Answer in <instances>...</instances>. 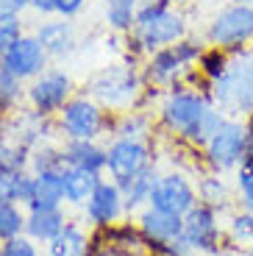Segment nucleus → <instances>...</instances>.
I'll list each match as a JSON object with an SVG mask.
<instances>
[{
    "mask_svg": "<svg viewBox=\"0 0 253 256\" xmlns=\"http://www.w3.org/2000/svg\"><path fill=\"white\" fill-rule=\"evenodd\" d=\"M153 114H156L158 131H164L176 142H186L195 148L206 145V140L226 120V114L212 103V98L192 84L162 92Z\"/></svg>",
    "mask_w": 253,
    "mask_h": 256,
    "instance_id": "f257e3e1",
    "label": "nucleus"
},
{
    "mask_svg": "<svg viewBox=\"0 0 253 256\" xmlns=\"http://www.w3.org/2000/svg\"><path fill=\"white\" fill-rule=\"evenodd\" d=\"M84 92L92 95L108 112H131L145 106L148 81L142 72V64L126 58V62L106 64L98 72H92Z\"/></svg>",
    "mask_w": 253,
    "mask_h": 256,
    "instance_id": "f03ea898",
    "label": "nucleus"
},
{
    "mask_svg": "<svg viewBox=\"0 0 253 256\" xmlns=\"http://www.w3.org/2000/svg\"><path fill=\"white\" fill-rule=\"evenodd\" d=\"M203 50H206V39L198 36H184L181 42L167 48H158L142 62V72L150 90L167 92L172 86H184L192 84L198 76V62H200Z\"/></svg>",
    "mask_w": 253,
    "mask_h": 256,
    "instance_id": "7ed1b4c3",
    "label": "nucleus"
},
{
    "mask_svg": "<svg viewBox=\"0 0 253 256\" xmlns=\"http://www.w3.org/2000/svg\"><path fill=\"white\" fill-rule=\"evenodd\" d=\"M206 95L226 117L245 120L253 114V45L228 56L226 72L206 86Z\"/></svg>",
    "mask_w": 253,
    "mask_h": 256,
    "instance_id": "20e7f679",
    "label": "nucleus"
},
{
    "mask_svg": "<svg viewBox=\"0 0 253 256\" xmlns=\"http://www.w3.org/2000/svg\"><path fill=\"white\" fill-rule=\"evenodd\" d=\"M181 3L184 0H142L140 3L131 34L142 42L148 56L158 48L176 45L184 36H190V17L181 8Z\"/></svg>",
    "mask_w": 253,
    "mask_h": 256,
    "instance_id": "39448f33",
    "label": "nucleus"
},
{
    "mask_svg": "<svg viewBox=\"0 0 253 256\" xmlns=\"http://www.w3.org/2000/svg\"><path fill=\"white\" fill-rule=\"evenodd\" d=\"M112 112L86 92H76L56 114V128L62 140H108Z\"/></svg>",
    "mask_w": 253,
    "mask_h": 256,
    "instance_id": "423d86ee",
    "label": "nucleus"
},
{
    "mask_svg": "<svg viewBox=\"0 0 253 256\" xmlns=\"http://www.w3.org/2000/svg\"><path fill=\"white\" fill-rule=\"evenodd\" d=\"M203 39H206V45L222 48L228 53L250 48L253 45V3L228 0L226 6L217 8L212 14V20L206 22Z\"/></svg>",
    "mask_w": 253,
    "mask_h": 256,
    "instance_id": "0eeeda50",
    "label": "nucleus"
},
{
    "mask_svg": "<svg viewBox=\"0 0 253 256\" xmlns=\"http://www.w3.org/2000/svg\"><path fill=\"white\" fill-rule=\"evenodd\" d=\"M203 167L214 170V173H234L245 159V120L240 117H226L217 126V131L206 140L200 148Z\"/></svg>",
    "mask_w": 253,
    "mask_h": 256,
    "instance_id": "6e6552de",
    "label": "nucleus"
},
{
    "mask_svg": "<svg viewBox=\"0 0 253 256\" xmlns=\"http://www.w3.org/2000/svg\"><path fill=\"white\" fill-rule=\"evenodd\" d=\"M184 240L195 256H209L228 248L226 242V212L198 200L184 214Z\"/></svg>",
    "mask_w": 253,
    "mask_h": 256,
    "instance_id": "1a4fd4ad",
    "label": "nucleus"
},
{
    "mask_svg": "<svg viewBox=\"0 0 253 256\" xmlns=\"http://www.w3.org/2000/svg\"><path fill=\"white\" fill-rule=\"evenodd\" d=\"M153 164H156L153 140H128V136L106 140V176L117 184H126L128 178L145 173Z\"/></svg>",
    "mask_w": 253,
    "mask_h": 256,
    "instance_id": "9d476101",
    "label": "nucleus"
},
{
    "mask_svg": "<svg viewBox=\"0 0 253 256\" xmlns=\"http://www.w3.org/2000/svg\"><path fill=\"white\" fill-rule=\"evenodd\" d=\"M76 95V84L64 67H48L42 76L26 84V106L44 117H56L64 103Z\"/></svg>",
    "mask_w": 253,
    "mask_h": 256,
    "instance_id": "9b49d317",
    "label": "nucleus"
},
{
    "mask_svg": "<svg viewBox=\"0 0 253 256\" xmlns=\"http://www.w3.org/2000/svg\"><path fill=\"white\" fill-rule=\"evenodd\" d=\"M198 204V186L186 170H162L156 186H153L150 204L153 209L167 212V214H178L184 218L192 206Z\"/></svg>",
    "mask_w": 253,
    "mask_h": 256,
    "instance_id": "f8f14e48",
    "label": "nucleus"
},
{
    "mask_svg": "<svg viewBox=\"0 0 253 256\" xmlns=\"http://www.w3.org/2000/svg\"><path fill=\"white\" fill-rule=\"evenodd\" d=\"M0 131H6L8 136L26 145L28 150L44 145V142H56L62 140L58 136V128H56V117H44L39 112L28 109V106H20L17 112L6 114L0 120Z\"/></svg>",
    "mask_w": 253,
    "mask_h": 256,
    "instance_id": "ddd939ff",
    "label": "nucleus"
},
{
    "mask_svg": "<svg viewBox=\"0 0 253 256\" xmlns=\"http://www.w3.org/2000/svg\"><path fill=\"white\" fill-rule=\"evenodd\" d=\"M50 67V56L42 48V42L36 39V34H22V36L0 56V70L12 72L20 81H34L36 76H42Z\"/></svg>",
    "mask_w": 253,
    "mask_h": 256,
    "instance_id": "4468645a",
    "label": "nucleus"
},
{
    "mask_svg": "<svg viewBox=\"0 0 253 256\" xmlns=\"http://www.w3.org/2000/svg\"><path fill=\"white\" fill-rule=\"evenodd\" d=\"M81 212H84V223L92 231L108 228L114 223H122L128 218V212H126V200H122L120 184L112 181L108 176H103L98 190L92 192V198L86 200V206Z\"/></svg>",
    "mask_w": 253,
    "mask_h": 256,
    "instance_id": "2eb2a0df",
    "label": "nucleus"
},
{
    "mask_svg": "<svg viewBox=\"0 0 253 256\" xmlns=\"http://www.w3.org/2000/svg\"><path fill=\"white\" fill-rule=\"evenodd\" d=\"M36 39L42 42V48L48 50L50 62H62V58H70L78 48V31L72 26V20L64 17H42L34 28Z\"/></svg>",
    "mask_w": 253,
    "mask_h": 256,
    "instance_id": "dca6fc26",
    "label": "nucleus"
},
{
    "mask_svg": "<svg viewBox=\"0 0 253 256\" xmlns=\"http://www.w3.org/2000/svg\"><path fill=\"white\" fill-rule=\"evenodd\" d=\"M134 220H136L148 245L176 242L184 237V218H178V214H167V212H158L153 206H145L142 212H136Z\"/></svg>",
    "mask_w": 253,
    "mask_h": 256,
    "instance_id": "f3484780",
    "label": "nucleus"
},
{
    "mask_svg": "<svg viewBox=\"0 0 253 256\" xmlns=\"http://www.w3.org/2000/svg\"><path fill=\"white\" fill-rule=\"evenodd\" d=\"M67 167H81L89 173L106 176V142L100 140H62Z\"/></svg>",
    "mask_w": 253,
    "mask_h": 256,
    "instance_id": "a211bd4d",
    "label": "nucleus"
},
{
    "mask_svg": "<svg viewBox=\"0 0 253 256\" xmlns=\"http://www.w3.org/2000/svg\"><path fill=\"white\" fill-rule=\"evenodd\" d=\"M195 186H198V200H200V204H209L220 212H228V209L236 206V190L222 173L200 170Z\"/></svg>",
    "mask_w": 253,
    "mask_h": 256,
    "instance_id": "6ab92c4d",
    "label": "nucleus"
},
{
    "mask_svg": "<svg viewBox=\"0 0 253 256\" xmlns=\"http://www.w3.org/2000/svg\"><path fill=\"white\" fill-rule=\"evenodd\" d=\"M156 128V114L145 109H131V112H112L108 122V140L114 136H128V140H153Z\"/></svg>",
    "mask_w": 253,
    "mask_h": 256,
    "instance_id": "aec40b11",
    "label": "nucleus"
},
{
    "mask_svg": "<svg viewBox=\"0 0 253 256\" xmlns=\"http://www.w3.org/2000/svg\"><path fill=\"white\" fill-rule=\"evenodd\" d=\"M70 223L64 206L58 209H28L26 214V234L39 245H48L64 226Z\"/></svg>",
    "mask_w": 253,
    "mask_h": 256,
    "instance_id": "412c9836",
    "label": "nucleus"
},
{
    "mask_svg": "<svg viewBox=\"0 0 253 256\" xmlns=\"http://www.w3.org/2000/svg\"><path fill=\"white\" fill-rule=\"evenodd\" d=\"M89 240H92V228L70 220L50 242L44 245V256H86Z\"/></svg>",
    "mask_w": 253,
    "mask_h": 256,
    "instance_id": "4be33fe9",
    "label": "nucleus"
},
{
    "mask_svg": "<svg viewBox=\"0 0 253 256\" xmlns=\"http://www.w3.org/2000/svg\"><path fill=\"white\" fill-rule=\"evenodd\" d=\"M62 178H64V204L72 206V209H84L86 200L92 198V192L98 190L103 176L81 170V167H64Z\"/></svg>",
    "mask_w": 253,
    "mask_h": 256,
    "instance_id": "5701e85b",
    "label": "nucleus"
},
{
    "mask_svg": "<svg viewBox=\"0 0 253 256\" xmlns=\"http://www.w3.org/2000/svg\"><path fill=\"white\" fill-rule=\"evenodd\" d=\"M158 176H162V170H158V164H153V167H148L145 173L134 176V178L126 181V184H120L128 218L136 214V212H142L148 204H150V195H153V186H156Z\"/></svg>",
    "mask_w": 253,
    "mask_h": 256,
    "instance_id": "b1692460",
    "label": "nucleus"
},
{
    "mask_svg": "<svg viewBox=\"0 0 253 256\" xmlns=\"http://www.w3.org/2000/svg\"><path fill=\"white\" fill-rule=\"evenodd\" d=\"M36 176V192H34V200L28 209H58L64 204V178L62 170H42Z\"/></svg>",
    "mask_w": 253,
    "mask_h": 256,
    "instance_id": "393cba45",
    "label": "nucleus"
},
{
    "mask_svg": "<svg viewBox=\"0 0 253 256\" xmlns=\"http://www.w3.org/2000/svg\"><path fill=\"white\" fill-rule=\"evenodd\" d=\"M226 242L234 250H248L253 245V212L234 206L226 212Z\"/></svg>",
    "mask_w": 253,
    "mask_h": 256,
    "instance_id": "a878e982",
    "label": "nucleus"
},
{
    "mask_svg": "<svg viewBox=\"0 0 253 256\" xmlns=\"http://www.w3.org/2000/svg\"><path fill=\"white\" fill-rule=\"evenodd\" d=\"M142 0H103V20L112 34H131Z\"/></svg>",
    "mask_w": 253,
    "mask_h": 256,
    "instance_id": "bb28decb",
    "label": "nucleus"
},
{
    "mask_svg": "<svg viewBox=\"0 0 253 256\" xmlns=\"http://www.w3.org/2000/svg\"><path fill=\"white\" fill-rule=\"evenodd\" d=\"M31 167V150L20 145L14 136L0 131V170L3 173H22Z\"/></svg>",
    "mask_w": 253,
    "mask_h": 256,
    "instance_id": "cd10ccee",
    "label": "nucleus"
},
{
    "mask_svg": "<svg viewBox=\"0 0 253 256\" xmlns=\"http://www.w3.org/2000/svg\"><path fill=\"white\" fill-rule=\"evenodd\" d=\"M20 106H26V81L0 70V120L12 112H17Z\"/></svg>",
    "mask_w": 253,
    "mask_h": 256,
    "instance_id": "c85d7f7f",
    "label": "nucleus"
},
{
    "mask_svg": "<svg viewBox=\"0 0 253 256\" xmlns=\"http://www.w3.org/2000/svg\"><path fill=\"white\" fill-rule=\"evenodd\" d=\"M67 162H64V148L62 140L56 142H44V145L34 148L31 150V173H42V170H64Z\"/></svg>",
    "mask_w": 253,
    "mask_h": 256,
    "instance_id": "c756f323",
    "label": "nucleus"
},
{
    "mask_svg": "<svg viewBox=\"0 0 253 256\" xmlns=\"http://www.w3.org/2000/svg\"><path fill=\"white\" fill-rule=\"evenodd\" d=\"M26 214L28 209H22L17 204L0 206V242H8V240L26 234Z\"/></svg>",
    "mask_w": 253,
    "mask_h": 256,
    "instance_id": "7c9ffc66",
    "label": "nucleus"
},
{
    "mask_svg": "<svg viewBox=\"0 0 253 256\" xmlns=\"http://www.w3.org/2000/svg\"><path fill=\"white\" fill-rule=\"evenodd\" d=\"M234 190H236V206L253 212V159H242V164L234 170Z\"/></svg>",
    "mask_w": 253,
    "mask_h": 256,
    "instance_id": "2f4dec72",
    "label": "nucleus"
},
{
    "mask_svg": "<svg viewBox=\"0 0 253 256\" xmlns=\"http://www.w3.org/2000/svg\"><path fill=\"white\" fill-rule=\"evenodd\" d=\"M26 31V20H22V14H6L0 12V56L8 50V48L17 42Z\"/></svg>",
    "mask_w": 253,
    "mask_h": 256,
    "instance_id": "473e14b6",
    "label": "nucleus"
},
{
    "mask_svg": "<svg viewBox=\"0 0 253 256\" xmlns=\"http://www.w3.org/2000/svg\"><path fill=\"white\" fill-rule=\"evenodd\" d=\"M34 192H36V176L31 170H22V173H14V192H12V204L28 209L34 200Z\"/></svg>",
    "mask_w": 253,
    "mask_h": 256,
    "instance_id": "72a5a7b5",
    "label": "nucleus"
},
{
    "mask_svg": "<svg viewBox=\"0 0 253 256\" xmlns=\"http://www.w3.org/2000/svg\"><path fill=\"white\" fill-rule=\"evenodd\" d=\"M0 256H42V248L28 234H20L8 242H0Z\"/></svg>",
    "mask_w": 253,
    "mask_h": 256,
    "instance_id": "f704fd0d",
    "label": "nucleus"
},
{
    "mask_svg": "<svg viewBox=\"0 0 253 256\" xmlns=\"http://www.w3.org/2000/svg\"><path fill=\"white\" fill-rule=\"evenodd\" d=\"M86 6H89V0H56V17L76 20L78 14H84Z\"/></svg>",
    "mask_w": 253,
    "mask_h": 256,
    "instance_id": "c9c22d12",
    "label": "nucleus"
},
{
    "mask_svg": "<svg viewBox=\"0 0 253 256\" xmlns=\"http://www.w3.org/2000/svg\"><path fill=\"white\" fill-rule=\"evenodd\" d=\"M28 12H34L39 20L56 14V0H28Z\"/></svg>",
    "mask_w": 253,
    "mask_h": 256,
    "instance_id": "e433bc0d",
    "label": "nucleus"
},
{
    "mask_svg": "<svg viewBox=\"0 0 253 256\" xmlns=\"http://www.w3.org/2000/svg\"><path fill=\"white\" fill-rule=\"evenodd\" d=\"M12 192H14V173H3L0 170V206L12 204Z\"/></svg>",
    "mask_w": 253,
    "mask_h": 256,
    "instance_id": "4c0bfd02",
    "label": "nucleus"
},
{
    "mask_svg": "<svg viewBox=\"0 0 253 256\" xmlns=\"http://www.w3.org/2000/svg\"><path fill=\"white\" fill-rule=\"evenodd\" d=\"M0 12H6V14H26L28 12V0H0Z\"/></svg>",
    "mask_w": 253,
    "mask_h": 256,
    "instance_id": "58836bf2",
    "label": "nucleus"
},
{
    "mask_svg": "<svg viewBox=\"0 0 253 256\" xmlns=\"http://www.w3.org/2000/svg\"><path fill=\"white\" fill-rule=\"evenodd\" d=\"M209 256H240V250H234V248H222V250H217V254H209Z\"/></svg>",
    "mask_w": 253,
    "mask_h": 256,
    "instance_id": "ea45409f",
    "label": "nucleus"
},
{
    "mask_svg": "<svg viewBox=\"0 0 253 256\" xmlns=\"http://www.w3.org/2000/svg\"><path fill=\"white\" fill-rule=\"evenodd\" d=\"M240 256H253V245H250L248 250H240Z\"/></svg>",
    "mask_w": 253,
    "mask_h": 256,
    "instance_id": "a19ab883",
    "label": "nucleus"
},
{
    "mask_svg": "<svg viewBox=\"0 0 253 256\" xmlns=\"http://www.w3.org/2000/svg\"><path fill=\"white\" fill-rule=\"evenodd\" d=\"M236 3H253V0H236Z\"/></svg>",
    "mask_w": 253,
    "mask_h": 256,
    "instance_id": "79ce46f5",
    "label": "nucleus"
},
{
    "mask_svg": "<svg viewBox=\"0 0 253 256\" xmlns=\"http://www.w3.org/2000/svg\"><path fill=\"white\" fill-rule=\"evenodd\" d=\"M140 256H150V254H140Z\"/></svg>",
    "mask_w": 253,
    "mask_h": 256,
    "instance_id": "37998d69",
    "label": "nucleus"
}]
</instances>
